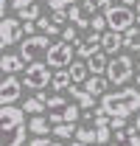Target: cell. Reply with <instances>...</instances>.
<instances>
[{"label":"cell","instance_id":"cell-42","mask_svg":"<svg viewBox=\"0 0 140 146\" xmlns=\"http://www.w3.org/2000/svg\"><path fill=\"white\" fill-rule=\"evenodd\" d=\"M135 124H137V129H140V112H137V121H135Z\"/></svg>","mask_w":140,"mask_h":146},{"label":"cell","instance_id":"cell-3","mask_svg":"<svg viewBox=\"0 0 140 146\" xmlns=\"http://www.w3.org/2000/svg\"><path fill=\"white\" fill-rule=\"evenodd\" d=\"M51 45H53V42H51V36H48V34H31V36L22 39V45H20V56L31 65L34 59H39L42 54H48Z\"/></svg>","mask_w":140,"mask_h":146},{"label":"cell","instance_id":"cell-14","mask_svg":"<svg viewBox=\"0 0 140 146\" xmlns=\"http://www.w3.org/2000/svg\"><path fill=\"white\" fill-rule=\"evenodd\" d=\"M70 98H76V101L81 104V110H92L95 107V96L90 90H84V87H79V84H70Z\"/></svg>","mask_w":140,"mask_h":146},{"label":"cell","instance_id":"cell-2","mask_svg":"<svg viewBox=\"0 0 140 146\" xmlns=\"http://www.w3.org/2000/svg\"><path fill=\"white\" fill-rule=\"evenodd\" d=\"M132 70H135L132 56H129V54H121V56H115V59L106 65V79H109V84L123 87V84L132 79Z\"/></svg>","mask_w":140,"mask_h":146},{"label":"cell","instance_id":"cell-18","mask_svg":"<svg viewBox=\"0 0 140 146\" xmlns=\"http://www.w3.org/2000/svg\"><path fill=\"white\" fill-rule=\"evenodd\" d=\"M123 48L126 51H140V23L123 31Z\"/></svg>","mask_w":140,"mask_h":146},{"label":"cell","instance_id":"cell-41","mask_svg":"<svg viewBox=\"0 0 140 146\" xmlns=\"http://www.w3.org/2000/svg\"><path fill=\"white\" fill-rule=\"evenodd\" d=\"M137 23H140V0H137Z\"/></svg>","mask_w":140,"mask_h":146},{"label":"cell","instance_id":"cell-40","mask_svg":"<svg viewBox=\"0 0 140 146\" xmlns=\"http://www.w3.org/2000/svg\"><path fill=\"white\" fill-rule=\"evenodd\" d=\"M109 146H123V141H112V143H109Z\"/></svg>","mask_w":140,"mask_h":146},{"label":"cell","instance_id":"cell-19","mask_svg":"<svg viewBox=\"0 0 140 146\" xmlns=\"http://www.w3.org/2000/svg\"><path fill=\"white\" fill-rule=\"evenodd\" d=\"M106 51L101 48V51H95V54L87 59V68H90V73H106Z\"/></svg>","mask_w":140,"mask_h":146},{"label":"cell","instance_id":"cell-37","mask_svg":"<svg viewBox=\"0 0 140 146\" xmlns=\"http://www.w3.org/2000/svg\"><path fill=\"white\" fill-rule=\"evenodd\" d=\"M70 146H95V143H84V141H76V143H70Z\"/></svg>","mask_w":140,"mask_h":146},{"label":"cell","instance_id":"cell-28","mask_svg":"<svg viewBox=\"0 0 140 146\" xmlns=\"http://www.w3.org/2000/svg\"><path fill=\"white\" fill-rule=\"evenodd\" d=\"M90 28H92V31H106V28H109L106 14H95V17H92V23H90Z\"/></svg>","mask_w":140,"mask_h":146},{"label":"cell","instance_id":"cell-4","mask_svg":"<svg viewBox=\"0 0 140 146\" xmlns=\"http://www.w3.org/2000/svg\"><path fill=\"white\" fill-rule=\"evenodd\" d=\"M22 73H25V76H22V84L31 87V90H42V87H48V82L53 79L48 62H31Z\"/></svg>","mask_w":140,"mask_h":146},{"label":"cell","instance_id":"cell-30","mask_svg":"<svg viewBox=\"0 0 140 146\" xmlns=\"http://www.w3.org/2000/svg\"><path fill=\"white\" fill-rule=\"evenodd\" d=\"M28 146H62V143H53V141H48L45 135H36L34 141H28Z\"/></svg>","mask_w":140,"mask_h":146},{"label":"cell","instance_id":"cell-13","mask_svg":"<svg viewBox=\"0 0 140 146\" xmlns=\"http://www.w3.org/2000/svg\"><path fill=\"white\" fill-rule=\"evenodd\" d=\"M106 84H109L106 73H90V79L84 82V90H90L92 96H104V93H106Z\"/></svg>","mask_w":140,"mask_h":146},{"label":"cell","instance_id":"cell-32","mask_svg":"<svg viewBox=\"0 0 140 146\" xmlns=\"http://www.w3.org/2000/svg\"><path fill=\"white\" fill-rule=\"evenodd\" d=\"M109 129H112V127H98V143H109V141H112Z\"/></svg>","mask_w":140,"mask_h":146},{"label":"cell","instance_id":"cell-6","mask_svg":"<svg viewBox=\"0 0 140 146\" xmlns=\"http://www.w3.org/2000/svg\"><path fill=\"white\" fill-rule=\"evenodd\" d=\"M73 54H76V45L67 42V39H62V42H53L51 51H48V65L51 68H70L73 65Z\"/></svg>","mask_w":140,"mask_h":146},{"label":"cell","instance_id":"cell-17","mask_svg":"<svg viewBox=\"0 0 140 146\" xmlns=\"http://www.w3.org/2000/svg\"><path fill=\"white\" fill-rule=\"evenodd\" d=\"M28 132H31V135H48V132H53L51 118H45L42 112L34 115V118H31V124H28Z\"/></svg>","mask_w":140,"mask_h":146},{"label":"cell","instance_id":"cell-23","mask_svg":"<svg viewBox=\"0 0 140 146\" xmlns=\"http://www.w3.org/2000/svg\"><path fill=\"white\" fill-rule=\"evenodd\" d=\"M76 124H67V121H62V124H56V127H53V135H56V138H59V141H67V138H73V135H76Z\"/></svg>","mask_w":140,"mask_h":146},{"label":"cell","instance_id":"cell-5","mask_svg":"<svg viewBox=\"0 0 140 146\" xmlns=\"http://www.w3.org/2000/svg\"><path fill=\"white\" fill-rule=\"evenodd\" d=\"M104 14H106V23H109V28H112V31H126V28H132V25H135V20H137V14H135L126 3L112 6V9L104 11Z\"/></svg>","mask_w":140,"mask_h":146},{"label":"cell","instance_id":"cell-36","mask_svg":"<svg viewBox=\"0 0 140 146\" xmlns=\"http://www.w3.org/2000/svg\"><path fill=\"white\" fill-rule=\"evenodd\" d=\"M123 124H126V118H112L109 127H112V129H123Z\"/></svg>","mask_w":140,"mask_h":146},{"label":"cell","instance_id":"cell-38","mask_svg":"<svg viewBox=\"0 0 140 146\" xmlns=\"http://www.w3.org/2000/svg\"><path fill=\"white\" fill-rule=\"evenodd\" d=\"M6 6H9V0H0V11H6Z\"/></svg>","mask_w":140,"mask_h":146},{"label":"cell","instance_id":"cell-1","mask_svg":"<svg viewBox=\"0 0 140 146\" xmlns=\"http://www.w3.org/2000/svg\"><path fill=\"white\" fill-rule=\"evenodd\" d=\"M101 107L112 118H129V115L140 112V90L137 87H121L115 93H104L101 96Z\"/></svg>","mask_w":140,"mask_h":146},{"label":"cell","instance_id":"cell-26","mask_svg":"<svg viewBox=\"0 0 140 146\" xmlns=\"http://www.w3.org/2000/svg\"><path fill=\"white\" fill-rule=\"evenodd\" d=\"M62 39H67V42H73V45H79V25H76V23L65 25V28H62Z\"/></svg>","mask_w":140,"mask_h":146},{"label":"cell","instance_id":"cell-15","mask_svg":"<svg viewBox=\"0 0 140 146\" xmlns=\"http://www.w3.org/2000/svg\"><path fill=\"white\" fill-rule=\"evenodd\" d=\"M0 65H3V73H20V70L28 68V62L20 54H3V62Z\"/></svg>","mask_w":140,"mask_h":146},{"label":"cell","instance_id":"cell-10","mask_svg":"<svg viewBox=\"0 0 140 146\" xmlns=\"http://www.w3.org/2000/svg\"><path fill=\"white\" fill-rule=\"evenodd\" d=\"M22 93V82L17 79V73H6L3 79V87H0V101L3 104H14Z\"/></svg>","mask_w":140,"mask_h":146},{"label":"cell","instance_id":"cell-11","mask_svg":"<svg viewBox=\"0 0 140 146\" xmlns=\"http://www.w3.org/2000/svg\"><path fill=\"white\" fill-rule=\"evenodd\" d=\"M101 39H104V34H101V31H92L84 42H79V45H76V54L84 56V59H90L95 51H101Z\"/></svg>","mask_w":140,"mask_h":146},{"label":"cell","instance_id":"cell-35","mask_svg":"<svg viewBox=\"0 0 140 146\" xmlns=\"http://www.w3.org/2000/svg\"><path fill=\"white\" fill-rule=\"evenodd\" d=\"M98 3V11H109L112 9V0H95Z\"/></svg>","mask_w":140,"mask_h":146},{"label":"cell","instance_id":"cell-27","mask_svg":"<svg viewBox=\"0 0 140 146\" xmlns=\"http://www.w3.org/2000/svg\"><path fill=\"white\" fill-rule=\"evenodd\" d=\"M42 98H45L48 110H62V107H65V98H62L59 93H53V96H42Z\"/></svg>","mask_w":140,"mask_h":146},{"label":"cell","instance_id":"cell-21","mask_svg":"<svg viewBox=\"0 0 140 146\" xmlns=\"http://www.w3.org/2000/svg\"><path fill=\"white\" fill-rule=\"evenodd\" d=\"M70 76H73V84H84L90 79V68L84 62H73L70 65Z\"/></svg>","mask_w":140,"mask_h":146},{"label":"cell","instance_id":"cell-33","mask_svg":"<svg viewBox=\"0 0 140 146\" xmlns=\"http://www.w3.org/2000/svg\"><path fill=\"white\" fill-rule=\"evenodd\" d=\"M137 132H140L137 127H132V129H129V141H126L129 146H140V135H137Z\"/></svg>","mask_w":140,"mask_h":146},{"label":"cell","instance_id":"cell-8","mask_svg":"<svg viewBox=\"0 0 140 146\" xmlns=\"http://www.w3.org/2000/svg\"><path fill=\"white\" fill-rule=\"evenodd\" d=\"M95 14H98V3H92V0H81V3L70 6V23H76L79 28H87Z\"/></svg>","mask_w":140,"mask_h":146},{"label":"cell","instance_id":"cell-12","mask_svg":"<svg viewBox=\"0 0 140 146\" xmlns=\"http://www.w3.org/2000/svg\"><path fill=\"white\" fill-rule=\"evenodd\" d=\"M101 48H104L106 54H118L123 48V31H112V28H106L104 31V39H101Z\"/></svg>","mask_w":140,"mask_h":146},{"label":"cell","instance_id":"cell-7","mask_svg":"<svg viewBox=\"0 0 140 146\" xmlns=\"http://www.w3.org/2000/svg\"><path fill=\"white\" fill-rule=\"evenodd\" d=\"M17 39H25L20 17H3V23H0V45L3 48H11Z\"/></svg>","mask_w":140,"mask_h":146},{"label":"cell","instance_id":"cell-34","mask_svg":"<svg viewBox=\"0 0 140 146\" xmlns=\"http://www.w3.org/2000/svg\"><path fill=\"white\" fill-rule=\"evenodd\" d=\"M31 3H34V0H11V9H14V11H22V9H28V6H31Z\"/></svg>","mask_w":140,"mask_h":146},{"label":"cell","instance_id":"cell-9","mask_svg":"<svg viewBox=\"0 0 140 146\" xmlns=\"http://www.w3.org/2000/svg\"><path fill=\"white\" fill-rule=\"evenodd\" d=\"M25 121L20 124H3V138H0V146H22L25 143Z\"/></svg>","mask_w":140,"mask_h":146},{"label":"cell","instance_id":"cell-29","mask_svg":"<svg viewBox=\"0 0 140 146\" xmlns=\"http://www.w3.org/2000/svg\"><path fill=\"white\" fill-rule=\"evenodd\" d=\"M73 3H81V0H48V9H70Z\"/></svg>","mask_w":140,"mask_h":146},{"label":"cell","instance_id":"cell-22","mask_svg":"<svg viewBox=\"0 0 140 146\" xmlns=\"http://www.w3.org/2000/svg\"><path fill=\"white\" fill-rule=\"evenodd\" d=\"M45 107H48V104H45L42 93H39V96H34V98H25V104H22V110H25L28 115H39V112H42Z\"/></svg>","mask_w":140,"mask_h":146},{"label":"cell","instance_id":"cell-24","mask_svg":"<svg viewBox=\"0 0 140 146\" xmlns=\"http://www.w3.org/2000/svg\"><path fill=\"white\" fill-rule=\"evenodd\" d=\"M62 112H65V121H67V124H76V121L81 118V112H84V110H81V104H79V101H76V104L70 101V104H65V110H62Z\"/></svg>","mask_w":140,"mask_h":146},{"label":"cell","instance_id":"cell-39","mask_svg":"<svg viewBox=\"0 0 140 146\" xmlns=\"http://www.w3.org/2000/svg\"><path fill=\"white\" fill-rule=\"evenodd\" d=\"M121 3H126V6H135V3H137V0H121Z\"/></svg>","mask_w":140,"mask_h":146},{"label":"cell","instance_id":"cell-31","mask_svg":"<svg viewBox=\"0 0 140 146\" xmlns=\"http://www.w3.org/2000/svg\"><path fill=\"white\" fill-rule=\"evenodd\" d=\"M62 110H65V107H62ZM62 110H51V112H48V118H51V124H53V127L65 121V112H62Z\"/></svg>","mask_w":140,"mask_h":146},{"label":"cell","instance_id":"cell-16","mask_svg":"<svg viewBox=\"0 0 140 146\" xmlns=\"http://www.w3.org/2000/svg\"><path fill=\"white\" fill-rule=\"evenodd\" d=\"M70 84H73V76H70V70H65V68H56V73H53V79H51V87L56 93H62V90H70Z\"/></svg>","mask_w":140,"mask_h":146},{"label":"cell","instance_id":"cell-20","mask_svg":"<svg viewBox=\"0 0 140 146\" xmlns=\"http://www.w3.org/2000/svg\"><path fill=\"white\" fill-rule=\"evenodd\" d=\"M76 141H84V143H98V127L90 121V124H84V127L76 129Z\"/></svg>","mask_w":140,"mask_h":146},{"label":"cell","instance_id":"cell-25","mask_svg":"<svg viewBox=\"0 0 140 146\" xmlns=\"http://www.w3.org/2000/svg\"><path fill=\"white\" fill-rule=\"evenodd\" d=\"M17 17H20V20H39V17H42V6H36V3H31L28 9H22V11H20Z\"/></svg>","mask_w":140,"mask_h":146}]
</instances>
